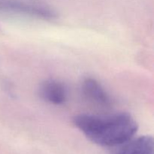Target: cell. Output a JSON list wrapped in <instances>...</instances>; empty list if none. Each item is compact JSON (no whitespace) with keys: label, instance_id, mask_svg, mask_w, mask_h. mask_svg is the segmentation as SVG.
Masks as SVG:
<instances>
[{"label":"cell","instance_id":"obj_1","mask_svg":"<svg viewBox=\"0 0 154 154\" xmlns=\"http://www.w3.org/2000/svg\"><path fill=\"white\" fill-rule=\"evenodd\" d=\"M77 128L95 144L104 147L120 146L133 138L138 126L131 114L110 115L81 114L73 119Z\"/></svg>","mask_w":154,"mask_h":154},{"label":"cell","instance_id":"obj_2","mask_svg":"<svg viewBox=\"0 0 154 154\" xmlns=\"http://www.w3.org/2000/svg\"><path fill=\"white\" fill-rule=\"evenodd\" d=\"M0 10L44 20H54L57 17V13L51 7L21 1L0 2Z\"/></svg>","mask_w":154,"mask_h":154},{"label":"cell","instance_id":"obj_3","mask_svg":"<svg viewBox=\"0 0 154 154\" xmlns=\"http://www.w3.org/2000/svg\"><path fill=\"white\" fill-rule=\"evenodd\" d=\"M39 94L45 102L55 105H62L67 99V90L64 84L54 79L44 81L39 88Z\"/></svg>","mask_w":154,"mask_h":154},{"label":"cell","instance_id":"obj_4","mask_svg":"<svg viewBox=\"0 0 154 154\" xmlns=\"http://www.w3.org/2000/svg\"><path fill=\"white\" fill-rule=\"evenodd\" d=\"M82 91L90 102L102 108H109L112 100L102 86L93 78H87L82 84Z\"/></svg>","mask_w":154,"mask_h":154},{"label":"cell","instance_id":"obj_5","mask_svg":"<svg viewBox=\"0 0 154 154\" xmlns=\"http://www.w3.org/2000/svg\"><path fill=\"white\" fill-rule=\"evenodd\" d=\"M120 146L114 154H154V141L150 135L132 138Z\"/></svg>","mask_w":154,"mask_h":154}]
</instances>
